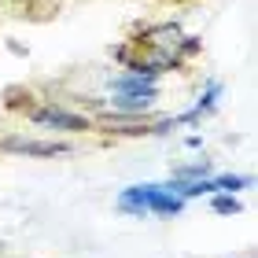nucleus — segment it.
Returning <instances> with one entry per match:
<instances>
[{"instance_id": "6", "label": "nucleus", "mask_w": 258, "mask_h": 258, "mask_svg": "<svg viewBox=\"0 0 258 258\" xmlns=\"http://www.w3.org/2000/svg\"><path fill=\"white\" fill-rule=\"evenodd\" d=\"M251 177H243V173H221V177H214V188L221 192H236V188H247Z\"/></svg>"}, {"instance_id": "2", "label": "nucleus", "mask_w": 258, "mask_h": 258, "mask_svg": "<svg viewBox=\"0 0 258 258\" xmlns=\"http://www.w3.org/2000/svg\"><path fill=\"white\" fill-rule=\"evenodd\" d=\"M30 118L37 122V125H48V129H63V133H85V129H92L89 118H81V114H70L63 107H33L30 111Z\"/></svg>"}, {"instance_id": "4", "label": "nucleus", "mask_w": 258, "mask_h": 258, "mask_svg": "<svg viewBox=\"0 0 258 258\" xmlns=\"http://www.w3.org/2000/svg\"><path fill=\"white\" fill-rule=\"evenodd\" d=\"M155 100H159V89H151V92H114L111 107L114 111H125V114H144Z\"/></svg>"}, {"instance_id": "5", "label": "nucleus", "mask_w": 258, "mask_h": 258, "mask_svg": "<svg viewBox=\"0 0 258 258\" xmlns=\"http://www.w3.org/2000/svg\"><path fill=\"white\" fill-rule=\"evenodd\" d=\"M111 89L114 92H151V89H155V81H148L140 74H122V78L111 81Z\"/></svg>"}, {"instance_id": "3", "label": "nucleus", "mask_w": 258, "mask_h": 258, "mask_svg": "<svg viewBox=\"0 0 258 258\" xmlns=\"http://www.w3.org/2000/svg\"><path fill=\"white\" fill-rule=\"evenodd\" d=\"M0 148L4 151H19V155H33V159H52V155H67V144H55V140H0Z\"/></svg>"}, {"instance_id": "1", "label": "nucleus", "mask_w": 258, "mask_h": 258, "mask_svg": "<svg viewBox=\"0 0 258 258\" xmlns=\"http://www.w3.org/2000/svg\"><path fill=\"white\" fill-rule=\"evenodd\" d=\"M118 207L125 210V214H137V218H144L148 210L151 214H181L184 210V199L181 196H173L166 192L162 184H133V188H125L118 196Z\"/></svg>"}, {"instance_id": "7", "label": "nucleus", "mask_w": 258, "mask_h": 258, "mask_svg": "<svg viewBox=\"0 0 258 258\" xmlns=\"http://www.w3.org/2000/svg\"><path fill=\"white\" fill-rule=\"evenodd\" d=\"M214 214H240V199L236 196H218L214 199Z\"/></svg>"}]
</instances>
